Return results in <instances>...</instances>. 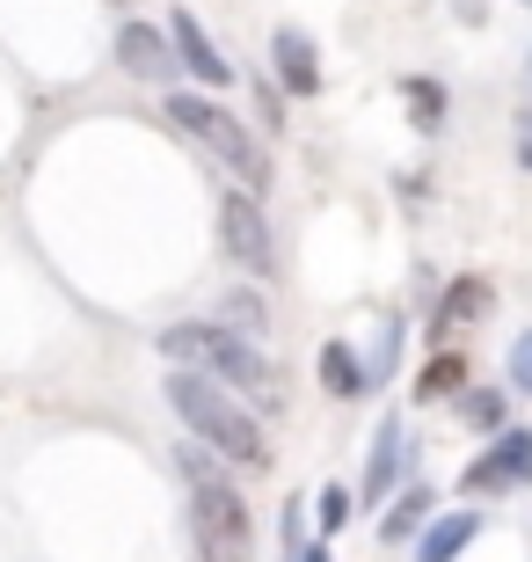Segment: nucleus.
I'll return each mask as SVG.
<instances>
[{
	"label": "nucleus",
	"mask_w": 532,
	"mask_h": 562,
	"mask_svg": "<svg viewBox=\"0 0 532 562\" xmlns=\"http://www.w3.org/2000/svg\"><path fill=\"white\" fill-rule=\"evenodd\" d=\"M482 314H489V285L482 278H452L445 307H438V329H460V322H482Z\"/></svg>",
	"instance_id": "obj_13"
},
{
	"label": "nucleus",
	"mask_w": 532,
	"mask_h": 562,
	"mask_svg": "<svg viewBox=\"0 0 532 562\" xmlns=\"http://www.w3.org/2000/svg\"><path fill=\"white\" fill-rule=\"evenodd\" d=\"M270 59H278V81L292 88V95H321V59H314V37L307 30H278L270 37Z\"/></svg>",
	"instance_id": "obj_9"
},
{
	"label": "nucleus",
	"mask_w": 532,
	"mask_h": 562,
	"mask_svg": "<svg viewBox=\"0 0 532 562\" xmlns=\"http://www.w3.org/2000/svg\"><path fill=\"white\" fill-rule=\"evenodd\" d=\"M226 336H241V344H256V336L270 329V314H263V300H256V292H234V300H226V322H219Z\"/></svg>",
	"instance_id": "obj_16"
},
{
	"label": "nucleus",
	"mask_w": 532,
	"mask_h": 562,
	"mask_svg": "<svg viewBox=\"0 0 532 562\" xmlns=\"http://www.w3.org/2000/svg\"><path fill=\"white\" fill-rule=\"evenodd\" d=\"M430 504H438V497H430V482H409V490L394 497L387 526H380V541H394V548H401V541H416V533L430 526Z\"/></svg>",
	"instance_id": "obj_12"
},
{
	"label": "nucleus",
	"mask_w": 532,
	"mask_h": 562,
	"mask_svg": "<svg viewBox=\"0 0 532 562\" xmlns=\"http://www.w3.org/2000/svg\"><path fill=\"white\" fill-rule=\"evenodd\" d=\"M511 387H518V395H532V329L511 344Z\"/></svg>",
	"instance_id": "obj_22"
},
{
	"label": "nucleus",
	"mask_w": 532,
	"mask_h": 562,
	"mask_svg": "<svg viewBox=\"0 0 532 562\" xmlns=\"http://www.w3.org/2000/svg\"><path fill=\"white\" fill-rule=\"evenodd\" d=\"M482 533V519L474 512H445V519H430L423 533H416V562H460V548Z\"/></svg>",
	"instance_id": "obj_11"
},
{
	"label": "nucleus",
	"mask_w": 532,
	"mask_h": 562,
	"mask_svg": "<svg viewBox=\"0 0 532 562\" xmlns=\"http://www.w3.org/2000/svg\"><path fill=\"white\" fill-rule=\"evenodd\" d=\"M394 351H401V322H387V336H380V351L365 358V387H380V380L394 373Z\"/></svg>",
	"instance_id": "obj_20"
},
{
	"label": "nucleus",
	"mask_w": 532,
	"mask_h": 562,
	"mask_svg": "<svg viewBox=\"0 0 532 562\" xmlns=\"http://www.w3.org/2000/svg\"><path fill=\"white\" fill-rule=\"evenodd\" d=\"M168 125L190 132V139H205L212 154H219V161L234 168V176H248V198H256V190L270 183V154H263L256 139H248V125H241V117H234L226 103H212V95H190V88H176V95H168Z\"/></svg>",
	"instance_id": "obj_3"
},
{
	"label": "nucleus",
	"mask_w": 532,
	"mask_h": 562,
	"mask_svg": "<svg viewBox=\"0 0 532 562\" xmlns=\"http://www.w3.org/2000/svg\"><path fill=\"white\" fill-rule=\"evenodd\" d=\"M219 241H226V256H234V263H248V271L263 278L270 271V220H263V205H256V198H248V190H234V198H226L219 205Z\"/></svg>",
	"instance_id": "obj_5"
},
{
	"label": "nucleus",
	"mask_w": 532,
	"mask_h": 562,
	"mask_svg": "<svg viewBox=\"0 0 532 562\" xmlns=\"http://www.w3.org/2000/svg\"><path fill=\"white\" fill-rule=\"evenodd\" d=\"M161 351L176 358L183 373H219L226 387H248L263 409H278V373H270V358L256 351V344H241V336H226L219 322H176V329H161Z\"/></svg>",
	"instance_id": "obj_2"
},
{
	"label": "nucleus",
	"mask_w": 532,
	"mask_h": 562,
	"mask_svg": "<svg viewBox=\"0 0 532 562\" xmlns=\"http://www.w3.org/2000/svg\"><path fill=\"white\" fill-rule=\"evenodd\" d=\"M460 373H467V358L445 351V358H430V366H423V380H416V387H423V395H445V387H460Z\"/></svg>",
	"instance_id": "obj_19"
},
{
	"label": "nucleus",
	"mask_w": 532,
	"mask_h": 562,
	"mask_svg": "<svg viewBox=\"0 0 532 562\" xmlns=\"http://www.w3.org/2000/svg\"><path fill=\"white\" fill-rule=\"evenodd\" d=\"M460 417H467L474 431L503 438V395H496V387H474V395H460Z\"/></svg>",
	"instance_id": "obj_17"
},
{
	"label": "nucleus",
	"mask_w": 532,
	"mask_h": 562,
	"mask_svg": "<svg viewBox=\"0 0 532 562\" xmlns=\"http://www.w3.org/2000/svg\"><path fill=\"white\" fill-rule=\"evenodd\" d=\"M117 66L132 81H168V74H176V44H168V30H154V22H124L117 30Z\"/></svg>",
	"instance_id": "obj_7"
},
{
	"label": "nucleus",
	"mask_w": 532,
	"mask_h": 562,
	"mask_svg": "<svg viewBox=\"0 0 532 562\" xmlns=\"http://www.w3.org/2000/svg\"><path fill=\"white\" fill-rule=\"evenodd\" d=\"M292 562H328V548H299V555H292Z\"/></svg>",
	"instance_id": "obj_24"
},
{
	"label": "nucleus",
	"mask_w": 532,
	"mask_h": 562,
	"mask_svg": "<svg viewBox=\"0 0 532 562\" xmlns=\"http://www.w3.org/2000/svg\"><path fill=\"white\" fill-rule=\"evenodd\" d=\"M190 533H197V555L205 562H248L256 555V541H248V504L226 482H212V490L190 497Z\"/></svg>",
	"instance_id": "obj_4"
},
{
	"label": "nucleus",
	"mask_w": 532,
	"mask_h": 562,
	"mask_svg": "<svg viewBox=\"0 0 532 562\" xmlns=\"http://www.w3.org/2000/svg\"><path fill=\"white\" fill-rule=\"evenodd\" d=\"M176 468H183V482H197V490H212V482H219V453H212V446H176Z\"/></svg>",
	"instance_id": "obj_18"
},
{
	"label": "nucleus",
	"mask_w": 532,
	"mask_h": 562,
	"mask_svg": "<svg viewBox=\"0 0 532 562\" xmlns=\"http://www.w3.org/2000/svg\"><path fill=\"white\" fill-rule=\"evenodd\" d=\"M401 446H409V431H401V417H387L380 438H372V460H365V504H380L394 482L409 475V468H401Z\"/></svg>",
	"instance_id": "obj_10"
},
{
	"label": "nucleus",
	"mask_w": 532,
	"mask_h": 562,
	"mask_svg": "<svg viewBox=\"0 0 532 562\" xmlns=\"http://www.w3.org/2000/svg\"><path fill=\"white\" fill-rule=\"evenodd\" d=\"M314 512H321V533H343V519H350V490H343V482H328Z\"/></svg>",
	"instance_id": "obj_21"
},
{
	"label": "nucleus",
	"mask_w": 532,
	"mask_h": 562,
	"mask_svg": "<svg viewBox=\"0 0 532 562\" xmlns=\"http://www.w3.org/2000/svg\"><path fill=\"white\" fill-rule=\"evenodd\" d=\"M168 409L183 417V431L197 438V446H212V453H226V460H241L248 475H263L270 468V438H263V424L248 417L241 402L226 395L212 373H168Z\"/></svg>",
	"instance_id": "obj_1"
},
{
	"label": "nucleus",
	"mask_w": 532,
	"mask_h": 562,
	"mask_svg": "<svg viewBox=\"0 0 532 562\" xmlns=\"http://www.w3.org/2000/svg\"><path fill=\"white\" fill-rule=\"evenodd\" d=\"M401 103L416 110V125H423V132L445 125V88L430 81V74H409V81H401Z\"/></svg>",
	"instance_id": "obj_15"
},
{
	"label": "nucleus",
	"mask_w": 532,
	"mask_h": 562,
	"mask_svg": "<svg viewBox=\"0 0 532 562\" xmlns=\"http://www.w3.org/2000/svg\"><path fill=\"white\" fill-rule=\"evenodd\" d=\"M525 74H532V66H525Z\"/></svg>",
	"instance_id": "obj_25"
},
{
	"label": "nucleus",
	"mask_w": 532,
	"mask_h": 562,
	"mask_svg": "<svg viewBox=\"0 0 532 562\" xmlns=\"http://www.w3.org/2000/svg\"><path fill=\"white\" fill-rule=\"evenodd\" d=\"M321 387L328 395H365V366L350 358V344H321Z\"/></svg>",
	"instance_id": "obj_14"
},
{
	"label": "nucleus",
	"mask_w": 532,
	"mask_h": 562,
	"mask_svg": "<svg viewBox=\"0 0 532 562\" xmlns=\"http://www.w3.org/2000/svg\"><path fill=\"white\" fill-rule=\"evenodd\" d=\"M518 168H532V110L518 117Z\"/></svg>",
	"instance_id": "obj_23"
},
{
	"label": "nucleus",
	"mask_w": 532,
	"mask_h": 562,
	"mask_svg": "<svg viewBox=\"0 0 532 562\" xmlns=\"http://www.w3.org/2000/svg\"><path fill=\"white\" fill-rule=\"evenodd\" d=\"M518 482H532V431H503L489 453L460 475V490H467V497H496V490H518Z\"/></svg>",
	"instance_id": "obj_6"
},
{
	"label": "nucleus",
	"mask_w": 532,
	"mask_h": 562,
	"mask_svg": "<svg viewBox=\"0 0 532 562\" xmlns=\"http://www.w3.org/2000/svg\"><path fill=\"white\" fill-rule=\"evenodd\" d=\"M168 44H176V66H190L205 88H226V81H234V66L219 59V44L205 37V22L190 15V8H176V22H168Z\"/></svg>",
	"instance_id": "obj_8"
}]
</instances>
